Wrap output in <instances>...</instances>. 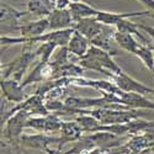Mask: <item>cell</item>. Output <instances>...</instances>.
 <instances>
[{"mask_svg":"<svg viewBox=\"0 0 154 154\" xmlns=\"http://www.w3.org/2000/svg\"><path fill=\"white\" fill-rule=\"evenodd\" d=\"M112 57L113 56H111L107 51L91 45L88 51V53L84 57L78 59V63L84 69H91V70L105 74L109 78H111L113 74H120L123 72L115 63Z\"/></svg>","mask_w":154,"mask_h":154,"instance_id":"obj_1","label":"cell"},{"mask_svg":"<svg viewBox=\"0 0 154 154\" xmlns=\"http://www.w3.org/2000/svg\"><path fill=\"white\" fill-rule=\"evenodd\" d=\"M74 29H64V30H57V31H49L45 32L40 36L33 37H10V36H2L0 41L3 46H11V45H22V43H56L58 47L68 46V42L70 40V36L73 35Z\"/></svg>","mask_w":154,"mask_h":154,"instance_id":"obj_2","label":"cell"},{"mask_svg":"<svg viewBox=\"0 0 154 154\" xmlns=\"http://www.w3.org/2000/svg\"><path fill=\"white\" fill-rule=\"evenodd\" d=\"M147 112H142L140 109H91L90 115L95 116L101 123L111 125V123H127L138 117L146 116Z\"/></svg>","mask_w":154,"mask_h":154,"instance_id":"obj_3","label":"cell"},{"mask_svg":"<svg viewBox=\"0 0 154 154\" xmlns=\"http://www.w3.org/2000/svg\"><path fill=\"white\" fill-rule=\"evenodd\" d=\"M37 57H40L38 49L36 51H23V52L15 58L12 62L2 64V78H14L21 82L25 73H27L30 66L35 62Z\"/></svg>","mask_w":154,"mask_h":154,"instance_id":"obj_4","label":"cell"},{"mask_svg":"<svg viewBox=\"0 0 154 154\" xmlns=\"http://www.w3.org/2000/svg\"><path fill=\"white\" fill-rule=\"evenodd\" d=\"M110 153H154V128L132 134L125 144L111 149Z\"/></svg>","mask_w":154,"mask_h":154,"instance_id":"obj_5","label":"cell"},{"mask_svg":"<svg viewBox=\"0 0 154 154\" xmlns=\"http://www.w3.org/2000/svg\"><path fill=\"white\" fill-rule=\"evenodd\" d=\"M31 115L25 111V110H19L17 112L12 113L11 116L4 122L5 123V138L8 140V143L11 146H14L16 149L19 147V139L22 134L23 128L26 127L27 120Z\"/></svg>","mask_w":154,"mask_h":154,"instance_id":"obj_6","label":"cell"},{"mask_svg":"<svg viewBox=\"0 0 154 154\" xmlns=\"http://www.w3.org/2000/svg\"><path fill=\"white\" fill-rule=\"evenodd\" d=\"M53 143H58V148L62 152V147L64 143V140L62 137H56V136H51L49 133L40 132V133H35V134H21L19 139V146L25 147V148H32L37 150H43L47 153L49 149V146Z\"/></svg>","mask_w":154,"mask_h":154,"instance_id":"obj_7","label":"cell"},{"mask_svg":"<svg viewBox=\"0 0 154 154\" xmlns=\"http://www.w3.org/2000/svg\"><path fill=\"white\" fill-rule=\"evenodd\" d=\"M110 79H112L117 84V86L121 90L126 91V93H138L142 95H153V93H154L153 88L147 86L143 83L136 80L134 78L130 76L125 72H122L120 74H113Z\"/></svg>","mask_w":154,"mask_h":154,"instance_id":"obj_8","label":"cell"},{"mask_svg":"<svg viewBox=\"0 0 154 154\" xmlns=\"http://www.w3.org/2000/svg\"><path fill=\"white\" fill-rule=\"evenodd\" d=\"M70 85L75 86H83V88H93L97 91H106V93H113L117 95H122V90L117 86V84L115 83L112 79L111 80H102V79H89L84 78V76H75L72 78Z\"/></svg>","mask_w":154,"mask_h":154,"instance_id":"obj_9","label":"cell"},{"mask_svg":"<svg viewBox=\"0 0 154 154\" xmlns=\"http://www.w3.org/2000/svg\"><path fill=\"white\" fill-rule=\"evenodd\" d=\"M0 86H2V91L5 100H8L9 102L19 104V102L26 99V94L23 91V86L21 82L14 78H2Z\"/></svg>","mask_w":154,"mask_h":154,"instance_id":"obj_10","label":"cell"},{"mask_svg":"<svg viewBox=\"0 0 154 154\" xmlns=\"http://www.w3.org/2000/svg\"><path fill=\"white\" fill-rule=\"evenodd\" d=\"M49 31H57L64 29H74V17L69 9L56 8L48 16Z\"/></svg>","mask_w":154,"mask_h":154,"instance_id":"obj_11","label":"cell"},{"mask_svg":"<svg viewBox=\"0 0 154 154\" xmlns=\"http://www.w3.org/2000/svg\"><path fill=\"white\" fill-rule=\"evenodd\" d=\"M105 26L106 25L100 22L96 19V16L83 17V19H79V20H75V22H74V30L83 33L90 41L94 37H96L99 33H101L102 30L105 29Z\"/></svg>","mask_w":154,"mask_h":154,"instance_id":"obj_12","label":"cell"},{"mask_svg":"<svg viewBox=\"0 0 154 154\" xmlns=\"http://www.w3.org/2000/svg\"><path fill=\"white\" fill-rule=\"evenodd\" d=\"M144 15H150V11L146 10V11H133V12H110V11L99 10L96 19L105 25L116 26L123 19H131L134 16H144Z\"/></svg>","mask_w":154,"mask_h":154,"instance_id":"obj_13","label":"cell"},{"mask_svg":"<svg viewBox=\"0 0 154 154\" xmlns=\"http://www.w3.org/2000/svg\"><path fill=\"white\" fill-rule=\"evenodd\" d=\"M90 46H91V42L88 37H85L79 31L74 30L73 35L70 36V40H69L67 47L69 49V53L76 56L78 58H82L88 53Z\"/></svg>","mask_w":154,"mask_h":154,"instance_id":"obj_14","label":"cell"},{"mask_svg":"<svg viewBox=\"0 0 154 154\" xmlns=\"http://www.w3.org/2000/svg\"><path fill=\"white\" fill-rule=\"evenodd\" d=\"M21 36L23 37H33L43 35L47 30H49V21L48 17H40L36 21H31L25 25L16 27Z\"/></svg>","mask_w":154,"mask_h":154,"instance_id":"obj_15","label":"cell"},{"mask_svg":"<svg viewBox=\"0 0 154 154\" xmlns=\"http://www.w3.org/2000/svg\"><path fill=\"white\" fill-rule=\"evenodd\" d=\"M121 100L125 105L131 109H140V110H154V101L147 99L144 95L138 93H126L123 91L121 95Z\"/></svg>","mask_w":154,"mask_h":154,"instance_id":"obj_16","label":"cell"},{"mask_svg":"<svg viewBox=\"0 0 154 154\" xmlns=\"http://www.w3.org/2000/svg\"><path fill=\"white\" fill-rule=\"evenodd\" d=\"M60 137L63 138L64 143L68 142H78L83 138V128L78 121H63L60 127Z\"/></svg>","mask_w":154,"mask_h":154,"instance_id":"obj_17","label":"cell"},{"mask_svg":"<svg viewBox=\"0 0 154 154\" xmlns=\"http://www.w3.org/2000/svg\"><path fill=\"white\" fill-rule=\"evenodd\" d=\"M56 9V3L52 0H29L27 11L38 17H48Z\"/></svg>","mask_w":154,"mask_h":154,"instance_id":"obj_18","label":"cell"},{"mask_svg":"<svg viewBox=\"0 0 154 154\" xmlns=\"http://www.w3.org/2000/svg\"><path fill=\"white\" fill-rule=\"evenodd\" d=\"M115 40H116V42L121 47V49L126 51L128 53H132V54H136L139 46L142 45V43L137 42V40L134 38V35L128 33V32L116 31V33H115Z\"/></svg>","mask_w":154,"mask_h":154,"instance_id":"obj_19","label":"cell"},{"mask_svg":"<svg viewBox=\"0 0 154 154\" xmlns=\"http://www.w3.org/2000/svg\"><path fill=\"white\" fill-rule=\"evenodd\" d=\"M72 12V15L74 17V20H79L83 17H91V16H96L99 9L89 5L86 3H84L83 0L82 2H73L70 3L69 8H68Z\"/></svg>","mask_w":154,"mask_h":154,"instance_id":"obj_20","label":"cell"},{"mask_svg":"<svg viewBox=\"0 0 154 154\" xmlns=\"http://www.w3.org/2000/svg\"><path fill=\"white\" fill-rule=\"evenodd\" d=\"M84 73V68L80 64L76 62H68L66 63L63 67H60L59 69H57L52 76V79H57V78H75V76H82Z\"/></svg>","mask_w":154,"mask_h":154,"instance_id":"obj_21","label":"cell"},{"mask_svg":"<svg viewBox=\"0 0 154 154\" xmlns=\"http://www.w3.org/2000/svg\"><path fill=\"white\" fill-rule=\"evenodd\" d=\"M75 121H78L79 125L82 126L84 133H94L100 131V127L102 126V123L90 113H83V115H78L75 117Z\"/></svg>","mask_w":154,"mask_h":154,"instance_id":"obj_22","label":"cell"},{"mask_svg":"<svg viewBox=\"0 0 154 154\" xmlns=\"http://www.w3.org/2000/svg\"><path fill=\"white\" fill-rule=\"evenodd\" d=\"M116 30L117 31H121V32H128V33H132V35H134L136 37H138L140 41H142L143 43H146V45H149V42H148V40L146 38V36L140 32V29L138 27V23L137 22H133V21H131L130 19H123V20H121L116 26Z\"/></svg>","mask_w":154,"mask_h":154,"instance_id":"obj_23","label":"cell"},{"mask_svg":"<svg viewBox=\"0 0 154 154\" xmlns=\"http://www.w3.org/2000/svg\"><path fill=\"white\" fill-rule=\"evenodd\" d=\"M137 56L142 63L146 66V68L152 72V74H154V48H152L149 45L142 43L139 46L137 53L134 54Z\"/></svg>","mask_w":154,"mask_h":154,"instance_id":"obj_24","label":"cell"},{"mask_svg":"<svg viewBox=\"0 0 154 154\" xmlns=\"http://www.w3.org/2000/svg\"><path fill=\"white\" fill-rule=\"evenodd\" d=\"M26 14H30L27 10L26 11H17V10L11 9L6 5H2V23H6V22L15 23L19 21L20 17H22Z\"/></svg>","mask_w":154,"mask_h":154,"instance_id":"obj_25","label":"cell"},{"mask_svg":"<svg viewBox=\"0 0 154 154\" xmlns=\"http://www.w3.org/2000/svg\"><path fill=\"white\" fill-rule=\"evenodd\" d=\"M138 27L142 30L144 33H147L154 43V27L153 26H149V25H143V23H138Z\"/></svg>","mask_w":154,"mask_h":154,"instance_id":"obj_26","label":"cell"},{"mask_svg":"<svg viewBox=\"0 0 154 154\" xmlns=\"http://www.w3.org/2000/svg\"><path fill=\"white\" fill-rule=\"evenodd\" d=\"M140 4H143L147 10L150 11V16L154 19V0H138Z\"/></svg>","mask_w":154,"mask_h":154,"instance_id":"obj_27","label":"cell"},{"mask_svg":"<svg viewBox=\"0 0 154 154\" xmlns=\"http://www.w3.org/2000/svg\"><path fill=\"white\" fill-rule=\"evenodd\" d=\"M70 3H73V2H82V0H69Z\"/></svg>","mask_w":154,"mask_h":154,"instance_id":"obj_28","label":"cell"},{"mask_svg":"<svg viewBox=\"0 0 154 154\" xmlns=\"http://www.w3.org/2000/svg\"><path fill=\"white\" fill-rule=\"evenodd\" d=\"M153 76H154V74H153ZM152 96H153V97H154V93H153V95H152Z\"/></svg>","mask_w":154,"mask_h":154,"instance_id":"obj_29","label":"cell"}]
</instances>
